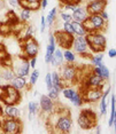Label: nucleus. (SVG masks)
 Wrapping results in <instances>:
<instances>
[{"instance_id":"nucleus-51","label":"nucleus","mask_w":116,"mask_h":134,"mask_svg":"<svg viewBox=\"0 0 116 134\" xmlns=\"http://www.w3.org/2000/svg\"><path fill=\"white\" fill-rule=\"evenodd\" d=\"M0 85H1V78H0Z\"/></svg>"},{"instance_id":"nucleus-33","label":"nucleus","mask_w":116,"mask_h":134,"mask_svg":"<svg viewBox=\"0 0 116 134\" xmlns=\"http://www.w3.org/2000/svg\"><path fill=\"white\" fill-rule=\"evenodd\" d=\"M62 95L66 97L67 100H70L72 97V95H74V93L76 92V90H74L72 87H70V86H66L65 88H62Z\"/></svg>"},{"instance_id":"nucleus-4","label":"nucleus","mask_w":116,"mask_h":134,"mask_svg":"<svg viewBox=\"0 0 116 134\" xmlns=\"http://www.w3.org/2000/svg\"><path fill=\"white\" fill-rule=\"evenodd\" d=\"M77 123L82 130H91L98 124V116L91 109H83L78 115Z\"/></svg>"},{"instance_id":"nucleus-5","label":"nucleus","mask_w":116,"mask_h":134,"mask_svg":"<svg viewBox=\"0 0 116 134\" xmlns=\"http://www.w3.org/2000/svg\"><path fill=\"white\" fill-rule=\"evenodd\" d=\"M23 123L21 118H9L4 117L0 121V132L2 133H21L22 132Z\"/></svg>"},{"instance_id":"nucleus-48","label":"nucleus","mask_w":116,"mask_h":134,"mask_svg":"<svg viewBox=\"0 0 116 134\" xmlns=\"http://www.w3.org/2000/svg\"><path fill=\"white\" fill-rule=\"evenodd\" d=\"M48 5V0H40V8L45 9Z\"/></svg>"},{"instance_id":"nucleus-39","label":"nucleus","mask_w":116,"mask_h":134,"mask_svg":"<svg viewBox=\"0 0 116 134\" xmlns=\"http://www.w3.org/2000/svg\"><path fill=\"white\" fill-rule=\"evenodd\" d=\"M45 84H46L47 91H50L52 88V78H51V72H47L45 76Z\"/></svg>"},{"instance_id":"nucleus-32","label":"nucleus","mask_w":116,"mask_h":134,"mask_svg":"<svg viewBox=\"0 0 116 134\" xmlns=\"http://www.w3.org/2000/svg\"><path fill=\"white\" fill-rule=\"evenodd\" d=\"M29 76H30V79H29V88H30V87L35 86L36 83H37V80L39 78V70L33 69V71L30 72Z\"/></svg>"},{"instance_id":"nucleus-38","label":"nucleus","mask_w":116,"mask_h":134,"mask_svg":"<svg viewBox=\"0 0 116 134\" xmlns=\"http://www.w3.org/2000/svg\"><path fill=\"white\" fill-rule=\"evenodd\" d=\"M62 30H63V31H66L67 33H70V35H74V30H72L71 22H63Z\"/></svg>"},{"instance_id":"nucleus-46","label":"nucleus","mask_w":116,"mask_h":134,"mask_svg":"<svg viewBox=\"0 0 116 134\" xmlns=\"http://www.w3.org/2000/svg\"><path fill=\"white\" fill-rule=\"evenodd\" d=\"M107 54H108V56L110 57V59H115V57H116V49H115V48H110Z\"/></svg>"},{"instance_id":"nucleus-15","label":"nucleus","mask_w":116,"mask_h":134,"mask_svg":"<svg viewBox=\"0 0 116 134\" xmlns=\"http://www.w3.org/2000/svg\"><path fill=\"white\" fill-rule=\"evenodd\" d=\"M88 19H90L91 23L93 25L94 31L98 32H105L107 30V22L100 16L99 14H92L88 15Z\"/></svg>"},{"instance_id":"nucleus-14","label":"nucleus","mask_w":116,"mask_h":134,"mask_svg":"<svg viewBox=\"0 0 116 134\" xmlns=\"http://www.w3.org/2000/svg\"><path fill=\"white\" fill-rule=\"evenodd\" d=\"M39 109L41 114L50 115L55 110V104L52 99H50L47 95H40L39 97Z\"/></svg>"},{"instance_id":"nucleus-49","label":"nucleus","mask_w":116,"mask_h":134,"mask_svg":"<svg viewBox=\"0 0 116 134\" xmlns=\"http://www.w3.org/2000/svg\"><path fill=\"white\" fill-rule=\"evenodd\" d=\"M94 127H96V133H98V134L101 133V129H100V125H98V124H97Z\"/></svg>"},{"instance_id":"nucleus-6","label":"nucleus","mask_w":116,"mask_h":134,"mask_svg":"<svg viewBox=\"0 0 116 134\" xmlns=\"http://www.w3.org/2000/svg\"><path fill=\"white\" fill-rule=\"evenodd\" d=\"M61 66V78L66 83L67 86H69L70 84L76 83V80L78 79V68L76 66L74 63H66V64L60 65Z\"/></svg>"},{"instance_id":"nucleus-10","label":"nucleus","mask_w":116,"mask_h":134,"mask_svg":"<svg viewBox=\"0 0 116 134\" xmlns=\"http://www.w3.org/2000/svg\"><path fill=\"white\" fill-rule=\"evenodd\" d=\"M107 80L102 79L101 77L93 74L92 71L87 74L83 79V87L82 88H102L106 86Z\"/></svg>"},{"instance_id":"nucleus-30","label":"nucleus","mask_w":116,"mask_h":134,"mask_svg":"<svg viewBox=\"0 0 116 134\" xmlns=\"http://www.w3.org/2000/svg\"><path fill=\"white\" fill-rule=\"evenodd\" d=\"M31 10L29 9H25V8H21V13L19 15V20L21 21V22L23 23H27L28 21L31 19Z\"/></svg>"},{"instance_id":"nucleus-35","label":"nucleus","mask_w":116,"mask_h":134,"mask_svg":"<svg viewBox=\"0 0 116 134\" xmlns=\"http://www.w3.org/2000/svg\"><path fill=\"white\" fill-rule=\"evenodd\" d=\"M24 31V36L22 37V39H24V38H28V37H33L35 36V28H33L32 25H27L25 26V30H23ZM21 39V40H22Z\"/></svg>"},{"instance_id":"nucleus-37","label":"nucleus","mask_w":116,"mask_h":134,"mask_svg":"<svg viewBox=\"0 0 116 134\" xmlns=\"http://www.w3.org/2000/svg\"><path fill=\"white\" fill-rule=\"evenodd\" d=\"M60 17H61V20H62L63 22H71L72 21L71 13H69V12H61Z\"/></svg>"},{"instance_id":"nucleus-20","label":"nucleus","mask_w":116,"mask_h":134,"mask_svg":"<svg viewBox=\"0 0 116 134\" xmlns=\"http://www.w3.org/2000/svg\"><path fill=\"white\" fill-rule=\"evenodd\" d=\"M63 62H65V60H63V49H61L60 47L55 48L53 55H52L50 64H52V66H60L63 64Z\"/></svg>"},{"instance_id":"nucleus-31","label":"nucleus","mask_w":116,"mask_h":134,"mask_svg":"<svg viewBox=\"0 0 116 134\" xmlns=\"http://www.w3.org/2000/svg\"><path fill=\"white\" fill-rule=\"evenodd\" d=\"M10 54L8 53L7 48H6L5 44H2V42H0V63L4 62V61L10 59Z\"/></svg>"},{"instance_id":"nucleus-22","label":"nucleus","mask_w":116,"mask_h":134,"mask_svg":"<svg viewBox=\"0 0 116 134\" xmlns=\"http://www.w3.org/2000/svg\"><path fill=\"white\" fill-rule=\"evenodd\" d=\"M15 72L13 68H9V66H2V69H0V78L2 80L6 81H10L12 79L14 78Z\"/></svg>"},{"instance_id":"nucleus-25","label":"nucleus","mask_w":116,"mask_h":134,"mask_svg":"<svg viewBox=\"0 0 116 134\" xmlns=\"http://www.w3.org/2000/svg\"><path fill=\"white\" fill-rule=\"evenodd\" d=\"M28 111H29V119L31 120L35 115H37L40 109H39V103L36 101H30L28 103Z\"/></svg>"},{"instance_id":"nucleus-26","label":"nucleus","mask_w":116,"mask_h":134,"mask_svg":"<svg viewBox=\"0 0 116 134\" xmlns=\"http://www.w3.org/2000/svg\"><path fill=\"white\" fill-rule=\"evenodd\" d=\"M71 25H72V30H74V36H85L87 33L85 31L82 23L76 22V21H71Z\"/></svg>"},{"instance_id":"nucleus-44","label":"nucleus","mask_w":116,"mask_h":134,"mask_svg":"<svg viewBox=\"0 0 116 134\" xmlns=\"http://www.w3.org/2000/svg\"><path fill=\"white\" fill-rule=\"evenodd\" d=\"M61 4H69V2H71V4H75V5H79L82 2V0H60Z\"/></svg>"},{"instance_id":"nucleus-23","label":"nucleus","mask_w":116,"mask_h":134,"mask_svg":"<svg viewBox=\"0 0 116 134\" xmlns=\"http://www.w3.org/2000/svg\"><path fill=\"white\" fill-rule=\"evenodd\" d=\"M12 33H13L12 23H9L8 21L0 22V36L1 37H9Z\"/></svg>"},{"instance_id":"nucleus-13","label":"nucleus","mask_w":116,"mask_h":134,"mask_svg":"<svg viewBox=\"0 0 116 134\" xmlns=\"http://www.w3.org/2000/svg\"><path fill=\"white\" fill-rule=\"evenodd\" d=\"M106 7H107V0H90L85 5V8H86L88 15L100 14L102 10L106 9Z\"/></svg>"},{"instance_id":"nucleus-21","label":"nucleus","mask_w":116,"mask_h":134,"mask_svg":"<svg viewBox=\"0 0 116 134\" xmlns=\"http://www.w3.org/2000/svg\"><path fill=\"white\" fill-rule=\"evenodd\" d=\"M9 84H12L15 88L17 90H23V88L28 87L29 88V85H28V80H27V77H22V76H17L15 75L14 78L9 81Z\"/></svg>"},{"instance_id":"nucleus-42","label":"nucleus","mask_w":116,"mask_h":134,"mask_svg":"<svg viewBox=\"0 0 116 134\" xmlns=\"http://www.w3.org/2000/svg\"><path fill=\"white\" fill-rule=\"evenodd\" d=\"M6 96V88H5V85H0V101L2 102V100L5 99Z\"/></svg>"},{"instance_id":"nucleus-50","label":"nucleus","mask_w":116,"mask_h":134,"mask_svg":"<svg viewBox=\"0 0 116 134\" xmlns=\"http://www.w3.org/2000/svg\"><path fill=\"white\" fill-rule=\"evenodd\" d=\"M2 7V0H0V8Z\"/></svg>"},{"instance_id":"nucleus-7","label":"nucleus","mask_w":116,"mask_h":134,"mask_svg":"<svg viewBox=\"0 0 116 134\" xmlns=\"http://www.w3.org/2000/svg\"><path fill=\"white\" fill-rule=\"evenodd\" d=\"M5 88H6V96L2 100L4 104H15L17 105L22 100V94L21 91L15 88L12 84H5Z\"/></svg>"},{"instance_id":"nucleus-19","label":"nucleus","mask_w":116,"mask_h":134,"mask_svg":"<svg viewBox=\"0 0 116 134\" xmlns=\"http://www.w3.org/2000/svg\"><path fill=\"white\" fill-rule=\"evenodd\" d=\"M51 78H52V86H53L54 88H56V90L61 93L62 88H65L67 85H66L65 81L62 80V78H61L60 74L57 71H53L51 74Z\"/></svg>"},{"instance_id":"nucleus-24","label":"nucleus","mask_w":116,"mask_h":134,"mask_svg":"<svg viewBox=\"0 0 116 134\" xmlns=\"http://www.w3.org/2000/svg\"><path fill=\"white\" fill-rule=\"evenodd\" d=\"M112 93V92H110ZM115 95L112 93L110 95V116H109V119H108V126L109 127H113V124H114V121L116 120V112H115Z\"/></svg>"},{"instance_id":"nucleus-47","label":"nucleus","mask_w":116,"mask_h":134,"mask_svg":"<svg viewBox=\"0 0 116 134\" xmlns=\"http://www.w3.org/2000/svg\"><path fill=\"white\" fill-rule=\"evenodd\" d=\"M7 1H8V4H9L10 7H13V8L19 7V0H7Z\"/></svg>"},{"instance_id":"nucleus-27","label":"nucleus","mask_w":116,"mask_h":134,"mask_svg":"<svg viewBox=\"0 0 116 134\" xmlns=\"http://www.w3.org/2000/svg\"><path fill=\"white\" fill-rule=\"evenodd\" d=\"M88 59H90L93 66H100L103 64V54L102 53H94L93 55L88 56Z\"/></svg>"},{"instance_id":"nucleus-36","label":"nucleus","mask_w":116,"mask_h":134,"mask_svg":"<svg viewBox=\"0 0 116 134\" xmlns=\"http://www.w3.org/2000/svg\"><path fill=\"white\" fill-rule=\"evenodd\" d=\"M59 95H60V92L56 90V88H54L53 86H52V88L48 91V93H47V96L53 100V101H56V100L59 99Z\"/></svg>"},{"instance_id":"nucleus-28","label":"nucleus","mask_w":116,"mask_h":134,"mask_svg":"<svg viewBox=\"0 0 116 134\" xmlns=\"http://www.w3.org/2000/svg\"><path fill=\"white\" fill-rule=\"evenodd\" d=\"M63 60L66 61V63H75V61H76V54L71 51V48L63 49Z\"/></svg>"},{"instance_id":"nucleus-18","label":"nucleus","mask_w":116,"mask_h":134,"mask_svg":"<svg viewBox=\"0 0 116 134\" xmlns=\"http://www.w3.org/2000/svg\"><path fill=\"white\" fill-rule=\"evenodd\" d=\"M4 116L9 118H19L21 116V111L15 104H5L4 107Z\"/></svg>"},{"instance_id":"nucleus-43","label":"nucleus","mask_w":116,"mask_h":134,"mask_svg":"<svg viewBox=\"0 0 116 134\" xmlns=\"http://www.w3.org/2000/svg\"><path fill=\"white\" fill-rule=\"evenodd\" d=\"M29 64H30V68L31 69H36V64H37V56L29 59Z\"/></svg>"},{"instance_id":"nucleus-29","label":"nucleus","mask_w":116,"mask_h":134,"mask_svg":"<svg viewBox=\"0 0 116 134\" xmlns=\"http://www.w3.org/2000/svg\"><path fill=\"white\" fill-rule=\"evenodd\" d=\"M69 101L71 102L75 107H82L83 105V103H84L83 102V97H82V95H81V92H77V91L74 93V95H72V97L69 100Z\"/></svg>"},{"instance_id":"nucleus-8","label":"nucleus","mask_w":116,"mask_h":134,"mask_svg":"<svg viewBox=\"0 0 116 134\" xmlns=\"http://www.w3.org/2000/svg\"><path fill=\"white\" fill-rule=\"evenodd\" d=\"M71 51L79 56H84V57L90 56L85 36H75L71 44Z\"/></svg>"},{"instance_id":"nucleus-52","label":"nucleus","mask_w":116,"mask_h":134,"mask_svg":"<svg viewBox=\"0 0 116 134\" xmlns=\"http://www.w3.org/2000/svg\"><path fill=\"white\" fill-rule=\"evenodd\" d=\"M85 1H86V2H87V1H90V0H85Z\"/></svg>"},{"instance_id":"nucleus-41","label":"nucleus","mask_w":116,"mask_h":134,"mask_svg":"<svg viewBox=\"0 0 116 134\" xmlns=\"http://www.w3.org/2000/svg\"><path fill=\"white\" fill-rule=\"evenodd\" d=\"M46 20H45V16H41L40 17V32L44 33L45 29H46Z\"/></svg>"},{"instance_id":"nucleus-3","label":"nucleus","mask_w":116,"mask_h":134,"mask_svg":"<svg viewBox=\"0 0 116 134\" xmlns=\"http://www.w3.org/2000/svg\"><path fill=\"white\" fill-rule=\"evenodd\" d=\"M21 46V55L27 57V59H31L38 55L39 53V44L36 40L35 37H28L20 40Z\"/></svg>"},{"instance_id":"nucleus-12","label":"nucleus","mask_w":116,"mask_h":134,"mask_svg":"<svg viewBox=\"0 0 116 134\" xmlns=\"http://www.w3.org/2000/svg\"><path fill=\"white\" fill-rule=\"evenodd\" d=\"M19 59H20V61L17 62L19 64L17 65L13 64L15 75L22 76V77H28L30 74V69H31L30 68V64H29V59H27V57H24L22 55H20Z\"/></svg>"},{"instance_id":"nucleus-2","label":"nucleus","mask_w":116,"mask_h":134,"mask_svg":"<svg viewBox=\"0 0 116 134\" xmlns=\"http://www.w3.org/2000/svg\"><path fill=\"white\" fill-rule=\"evenodd\" d=\"M56 116V120L54 123V129L60 133H69L72 127V118L71 114L68 109L54 110Z\"/></svg>"},{"instance_id":"nucleus-1","label":"nucleus","mask_w":116,"mask_h":134,"mask_svg":"<svg viewBox=\"0 0 116 134\" xmlns=\"http://www.w3.org/2000/svg\"><path fill=\"white\" fill-rule=\"evenodd\" d=\"M85 39L87 42L88 51L91 53H103L106 51L107 46V39L103 35V32H87L85 35Z\"/></svg>"},{"instance_id":"nucleus-11","label":"nucleus","mask_w":116,"mask_h":134,"mask_svg":"<svg viewBox=\"0 0 116 134\" xmlns=\"http://www.w3.org/2000/svg\"><path fill=\"white\" fill-rule=\"evenodd\" d=\"M102 88H82L81 95L84 103H96L102 95Z\"/></svg>"},{"instance_id":"nucleus-16","label":"nucleus","mask_w":116,"mask_h":134,"mask_svg":"<svg viewBox=\"0 0 116 134\" xmlns=\"http://www.w3.org/2000/svg\"><path fill=\"white\" fill-rule=\"evenodd\" d=\"M71 16H72V21L82 23L88 17V14H87V10H86V8H85V6H82L79 4L76 6V8L71 12Z\"/></svg>"},{"instance_id":"nucleus-45","label":"nucleus","mask_w":116,"mask_h":134,"mask_svg":"<svg viewBox=\"0 0 116 134\" xmlns=\"http://www.w3.org/2000/svg\"><path fill=\"white\" fill-rule=\"evenodd\" d=\"M99 15H100V16L102 17L103 20L106 21V22H108V20H109V14H108V13H107V12H106V9H105V10H102V12H101V13H100Z\"/></svg>"},{"instance_id":"nucleus-9","label":"nucleus","mask_w":116,"mask_h":134,"mask_svg":"<svg viewBox=\"0 0 116 134\" xmlns=\"http://www.w3.org/2000/svg\"><path fill=\"white\" fill-rule=\"evenodd\" d=\"M54 37H55V42L56 45H59V47L61 49H68V48H71V44L72 40H74V35H70V33H67L63 30H55L53 32Z\"/></svg>"},{"instance_id":"nucleus-40","label":"nucleus","mask_w":116,"mask_h":134,"mask_svg":"<svg viewBox=\"0 0 116 134\" xmlns=\"http://www.w3.org/2000/svg\"><path fill=\"white\" fill-rule=\"evenodd\" d=\"M76 6H77V5H75V4H71V2H69V4H63V5H62V7H61V8H63V9L68 10L69 13H70V12H72V10L75 9Z\"/></svg>"},{"instance_id":"nucleus-34","label":"nucleus","mask_w":116,"mask_h":134,"mask_svg":"<svg viewBox=\"0 0 116 134\" xmlns=\"http://www.w3.org/2000/svg\"><path fill=\"white\" fill-rule=\"evenodd\" d=\"M99 68H100V77L102 79H105V80H108L110 78V71H109V69L105 64L100 65Z\"/></svg>"},{"instance_id":"nucleus-17","label":"nucleus","mask_w":116,"mask_h":134,"mask_svg":"<svg viewBox=\"0 0 116 134\" xmlns=\"http://www.w3.org/2000/svg\"><path fill=\"white\" fill-rule=\"evenodd\" d=\"M112 92V87L108 86L106 90H103L102 95L100 97V104H99V110H100V116H105L107 114V97Z\"/></svg>"}]
</instances>
